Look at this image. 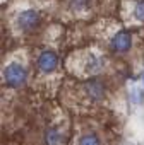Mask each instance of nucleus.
<instances>
[{
    "instance_id": "1",
    "label": "nucleus",
    "mask_w": 144,
    "mask_h": 145,
    "mask_svg": "<svg viewBox=\"0 0 144 145\" xmlns=\"http://www.w3.org/2000/svg\"><path fill=\"white\" fill-rule=\"evenodd\" d=\"M4 77H5V82H7L9 87L17 89V87H22L26 84L28 70H26L24 65H21L17 61H11L4 70Z\"/></svg>"
},
{
    "instance_id": "2",
    "label": "nucleus",
    "mask_w": 144,
    "mask_h": 145,
    "mask_svg": "<svg viewBox=\"0 0 144 145\" xmlns=\"http://www.w3.org/2000/svg\"><path fill=\"white\" fill-rule=\"evenodd\" d=\"M40 24V14L36 10H22L17 17H16V27L19 31H24V33H29L33 31L36 26Z\"/></svg>"
},
{
    "instance_id": "3",
    "label": "nucleus",
    "mask_w": 144,
    "mask_h": 145,
    "mask_svg": "<svg viewBox=\"0 0 144 145\" xmlns=\"http://www.w3.org/2000/svg\"><path fill=\"white\" fill-rule=\"evenodd\" d=\"M57 65H58V58H57L55 51L46 50L38 58V67H40V70L43 72V74H52V72L57 68Z\"/></svg>"
},
{
    "instance_id": "4",
    "label": "nucleus",
    "mask_w": 144,
    "mask_h": 145,
    "mask_svg": "<svg viewBox=\"0 0 144 145\" xmlns=\"http://www.w3.org/2000/svg\"><path fill=\"white\" fill-rule=\"evenodd\" d=\"M84 92H86V97H89L91 101H101L105 97V87L100 80L96 79H91L84 84Z\"/></svg>"
},
{
    "instance_id": "5",
    "label": "nucleus",
    "mask_w": 144,
    "mask_h": 145,
    "mask_svg": "<svg viewBox=\"0 0 144 145\" xmlns=\"http://www.w3.org/2000/svg\"><path fill=\"white\" fill-rule=\"evenodd\" d=\"M132 44V39H130V34L127 31H118L113 38H112V48L113 51H118V53H124L130 48Z\"/></svg>"
},
{
    "instance_id": "6",
    "label": "nucleus",
    "mask_w": 144,
    "mask_h": 145,
    "mask_svg": "<svg viewBox=\"0 0 144 145\" xmlns=\"http://www.w3.org/2000/svg\"><path fill=\"white\" fill-rule=\"evenodd\" d=\"M101 67H103V60L98 55H94V53L88 55V60H86V65H84L88 74H98L101 70Z\"/></svg>"
},
{
    "instance_id": "7",
    "label": "nucleus",
    "mask_w": 144,
    "mask_h": 145,
    "mask_svg": "<svg viewBox=\"0 0 144 145\" xmlns=\"http://www.w3.org/2000/svg\"><path fill=\"white\" fill-rule=\"evenodd\" d=\"M63 137L60 133V130H57L55 126L48 128L45 131V145H62Z\"/></svg>"
},
{
    "instance_id": "8",
    "label": "nucleus",
    "mask_w": 144,
    "mask_h": 145,
    "mask_svg": "<svg viewBox=\"0 0 144 145\" xmlns=\"http://www.w3.org/2000/svg\"><path fill=\"white\" fill-rule=\"evenodd\" d=\"M77 145H101V140L96 133H84L77 140Z\"/></svg>"
},
{
    "instance_id": "9",
    "label": "nucleus",
    "mask_w": 144,
    "mask_h": 145,
    "mask_svg": "<svg viewBox=\"0 0 144 145\" xmlns=\"http://www.w3.org/2000/svg\"><path fill=\"white\" fill-rule=\"evenodd\" d=\"M134 16L137 21H142L144 22V0H139L134 7Z\"/></svg>"
},
{
    "instance_id": "10",
    "label": "nucleus",
    "mask_w": 144,
    "mask_h": 145,
    "mask_svg": "<svg viewBox=\"0 0 144 145\" xmlns=\"http://www.w3.org/2000/svg\"><path fill=\"white\" fill-rule=\"evenodd\" d=\"M142 97H144V92H142V89H137V87H134V89L130 91V99H132L134 103H141V101H142Z\"/></svg>"
},
{
    "instance_id": "11",
    "label": "nucleus",
    "mask_w": 144,
    "mask_h": 145,
    "mask_svg": "<svg viewBox=\"0 0 144 145\" xmlns=\"http://www.w3.org/2000/svg\"><path fill=\"white\" fill-rule=\"evenodd\" d=\"M88 5V0H70V7L74 10H83Z\"/></svg>"
}]
</instances>
